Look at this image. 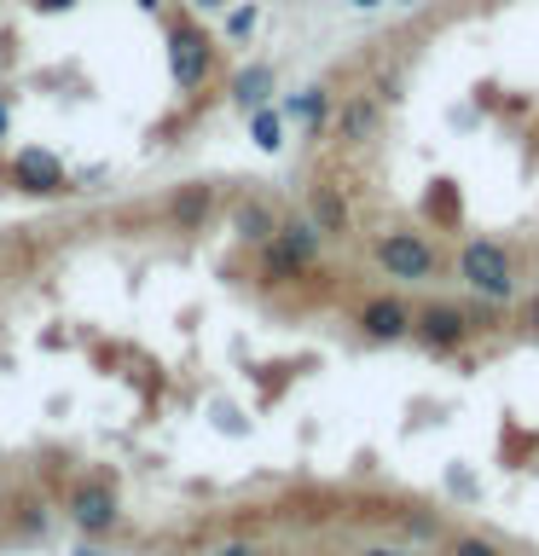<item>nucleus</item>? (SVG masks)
I'll return each mask as SVG.
<instances>
[{"label":"nucleus","mask_w":539,"mask_h":556,"mask_svg":"<svg viewBox=\"0 0 539 556\" xmlns=\"http://www.w3.org/2000/svg\"><path fill=\"white\" fill-rule=\"evenodd\" d=\"M412 337L429 348V354H459L464 337H469V313L452 307V302H429L412 313Z\"/></svg>","instance_id":"nucleus-6"},{"label":"nucleus","mask_w":539,"mask_h":556,"mask_svg":"<svg viewBox=\"0 0 539 556\" xmlns=\"http://www.w3.org/2000/svg\"><path fill=\"white\" fill-rule=\"evenodd\" d=\"M447 556H499V551L487 545V539H476V533H459V539L447 545Z\"/></svg>","instance_id":"nucleus-17"},{"label":"nucleus","mask_w":539,"mask_h":556,"mask_svg":"<svg viewBox=\"0 0 539 556\" xmlns=\"http://www.w3.org/2000/svg\"><path fill=\"white\" fill-rule=\"evenodd\" d=\"M233 232H238L243 243H255V250H261V243L278 232V215H273V208L261 203V198H243V203L233 208Z\"/></svg>","instance_id":"nucleus-11"},{"label":"nucleus","mask_w":539,"mask_h":556,"mask_svg":"<svg viewBox=\"0 0 539 556\" xmlns=\"http://www.w3.org/2000/svg\"><path fill=\"white\" fill-rule=\"evenodd\" d=\"M308 220L319 226V238H348V232H354V208H348L337 180H319L308 191Z\"/></svg>","instance_id":"nucleus-8"},{"label":"nucleus","mask_w":539,"mask_h":556,"mask_svg":"<svg viewBox=\"0 0 539 556\" xmlns=\"http://www.w3.org/2000/svg\"><path fill=\"white\" fill-rule=\"evenodd\" d=\"M459 278L476 295H487V302H504V295L516 290V267H511V250L493 238H469L459 250Z\"/></svg>","instance_id":"nucleus-3"},{"label":"nucleus","mask_w":539,"mask_h":556,"mask_svg":"<svg viewBox=\"0 0 539 556\" xmlns=\"http://www.w3.org/2000/svg\"><path fill=\"white\" fill-rule=\"evenodd\" d=\"M528 325L539 330V302H528Z\"/></svg>","instance_id":"nucleus-24"},{"label":"nucleus","mask_w":539,"mask_h":556,"mask_svg":"<svg viewBox=\"0 0 539 556\" xmlns=\"http://www.w3.org/2000/svg\"><path fill=\"white\" fill-rule=\"evenodd\" d=\"M215 556H273V551H261V545H221Z\"/></svg>","instance_id":"nucleus-19"},{"label":"nucleus","mask_w":539,"mask_h":556,"mask_svg":"<svg viewBox=\"0 0 539 556\" xmlns=\"http://www.w3.org/2000/svg\"><path fill=\"white\" fill-rule=\"evenodd\" d=\"M372 134H377V99H365V93L342 99V111H337V139L342 146H365Z\"/></svg>","instance_id":"nucleus-10"},{"label":"nucleus","mask_w":539,"mask_h":556,"mask_svg":"<svg viewBox=\"0 0 539 556\" xmlns=\"http://www.w3.org/2000/svg\"><path fill=\"white\" fill-rule=\"evenodd\" d=\"M139 7H146V12H163V7H168V0H139Z\"/></svg>","instance_id":"nucleus-23"},{"label":"nucleus","mask_w":539,"mask_h":556,"mask_svg":"<svg viewBox=\"0 0 539 556\" xmlns=\"http://www.w3.org/2000/svg\"><path fill=\"white\" fill-rule=\"evenodd\" d=\"M250 29H255V7H238V12H233V24H226V35H233V41H243Z\"/></svg>","instance_id":"nucleus-18"},{"label":"nucleus","mask_w":539,"mask_h":556,"mask_svg":"<svg viewBox=\"0 0 539 556\" xmlns=\"http://www.w3.org/2000/svg\"><path fill=\"white\" fill-rule=\"evenodd\" d=\"M273 238H278V243H290V250L302 255L308 267L319 261V243H325V238H319V226H313V220H278V232H273Z\"/></svg>","instance_id":"nucleus-14"},{"label":"nucleus","mask_w":539,"mask_h":556,"mask_svg":"<svg viewBox=\"0 0 539 556\" xmlns=\"http://www.w3.org/2000/svg\"><path fill=\"white\" fill-rule=\"evenodd\" d=\"M0 180L17 186L24 198H59V191H70V168H64L52 151H41V146H24V151H17L7 168H0Z\"/></svg>","instance_id":"nucleus-4"},{"label":"nucleus","mask_w":539,"mask_h":556,"mask_svg":"<svg viewBox=\"0 0 539 556\" xmlns=\"http://www.w3.org/2000/svg\"><path fill=\"white\" fill-rule=\"evenodd\" d=\"M360 330L372 342H400V337H412V307L400 295H372L360 307Z\"/></svg>","instance_id":"nucleus-9"},{"label":"nucleus","mask_w":539,"mask_h":556,"mask_svg":"<svg viewBox=\"0 0 539 556\" xmlns=\"http://www.w3.org/2000/svg\"><path fill=\"white\" fill-rule=\"evenodd\" d=\"M354 556H412V551H389V545H372V551H354Z\"/></svg>","instance_id":"nucleus-21"},{"label":"nucleus","mask_w":539,"mask_h":556,"mask_svg":"<svg viewBox=\"0 0 539 556\" xmlns=\"http://www.w3.org/2000/svg\"><path fill=\"white\" fill-rule=\"evenodd\" d=\"M64 521L87 539H111L122 521V486L111 469H87L64 486Z\"/></svg>","instance_id":"nucleus-1"},{"label":"nucleus","mask_w":539,"mask_h":556,"mask_svg":"<svg viewBox=\"0 0 539 556\" xmlns=\"http://www.w3.org/2000/svg\"><path fill=\"white\" fill-rule=\"evenodd\" d=\"M285 116L319 134V128H325V116H330V93H325V87H308V93H296V99L285 104Z\"/></svg>","instance_id":"nucleus-13"},{"label":"nucleus","mask_w":539,"mask_h":556,"mask_svg":"<svg viewBox=\"0 0 539 556\" xmlns=\"http://www.w3.org/2000/svg\"><path fill=\"white\" fill-rule=\"evenodd\" d=\"M209 215H215V186H203V180L174 186L168 203H163V220L174 226V232H203Z\"/></svg>","instance_id":"nucleus-7"},{"label":"nucleus","mask_w":539,"mask_h":556,"mask_svg":"<svg viewBox=\"0 0 539 556\" xmlns=\"http://www.w3.org/2000/svg\"><path fill=\"white\" fill-rule=\"evenodd\" d=\"M191 7H198V12H215V7H226V0H191Z\"/></svg>","instance_id":"nucleus-22"},{"label":"nucleus","mask_w":539,"mask_h":556,"mask_svg":"<svg viewBox=\"0 0 539 556\" xmlns=\"http://www.w3.org/2000/svg\"><path fill=\"white\" fill-rule=\"evenodd\" d=\"M0 139H7V104H0Z\"/></svg>","instance_id":"nucleus-25"},{"label":"nucleus","mask_w":539,"mask_h":556,"mask_svg":"<svg viewBox=\"0 0 539 556\" xmlns=\"http://www.w3.org/2000/svg\"><path fill=\"white\" fill-rule=\"evenodd\" d=\"M308 273V261L290 250V243H278V238H267L261 243V285H290V278H302Z\"/></svg>","instance_id":"nucleus-12"},{"label":"nucleus","mask_w":539,"mask_h":556,"mask_svg":"<svg viewBox=\"0 0 539 556\" xmlns=\"http://www.w3.org/2000/svg\"><path fill=\"white\" fill-rule=\"evenodd\" d=\"M35 12H64V7H76V0H29Z\"/></svg>","instance_id":"nucleus-20"},{"label":"nucleus","mask_w":539,"mask_h":556,"mask_svg":"<svg viewBox=\"0 0 539 556\" xmlns=\"http://www.w3.org/2000/svg\"><path fill=\"white\" fill-rule=\"evenodd\" d=\"M372 255L389 278H412V285L417 278H435V250L424 232H377Z\"/></svg>","instance_id":"nucleus-5"},{"label":"nucleus","mask_w":539,"mask_h":556,"mask_svg":"<svg viewBox=\"0 0 539 556\" xmlns=\"http://www.w3.org/2000/svg\"><path fill=\"white\" fill-rule=\"evenodd\" d=\"M255 146L261 151H278V116L273 111H255Z\"/></svg>","instance_id":"nucleus-16"},{"label":"nucleus","mask_w":539,"mask_h":556,"mask_svg":"<svg viewBox=\"0 0 539 556\" xmlns=\"http://www.w3.org/2000/svg\"><path fill=\"white\" fill-rule=\"evenodd\" d=\"M267 81H273V76H267V70H243V76L233 81V99L243 104V111H255V104H261V99H267Z\"/></svg>","instance_id":"nucleus-15"},{"label":"nucleus","mask_w":539,"mask_h":556,"mask_svg":"<svg viewBox=\"0 0 539 556\" xmlns=\"http://www.w3.org/2000/svg\"><path fill=\"white\" fill-rule=\"evenodd\" d=\"M215 64H221V52L203 35L198 17L168 12V70H174V81H180V93H198V87L215 81Z\"/></svg>","instance_id":"nucleus-2"}]
</instances>
